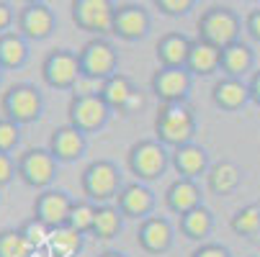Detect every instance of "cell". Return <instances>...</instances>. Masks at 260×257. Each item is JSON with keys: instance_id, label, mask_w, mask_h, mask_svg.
<instances>
[{"instance_id": "19", "label": "cell", "mask_w": 260, "mask_h": 257, "mask_svg": "<svg viewBox=\"0 0 260 257\" xmlns=\"http://www.w3.org/2000/svg\"><path fill=\"white\" fill-rule=\"evenodd\" d=\"M162 201H165V208H168L170 213L185 216L188 211L204 206V193H201V186H199L196 180L178 177V180H173L170 186H168Z\"/></svg>"}, {"instance_id": "10", "label": "cell", "mask_w": 260, "mask_h": 257, "mask_svg": "<svg viewBox=\"0 0 260 257\" xmlns=\"http://www.w3.org/2000/svg\"><path fill=\"white\" fill-rule=\"evenodd\" d=\"M111 114L114 111L101 100V95H72L67 103V124L85 136L101 131L108 124Z\"/></svg>"}, {"instance_id": "8", "label": "cell", "mask_w": 260, "mask_h": 257, "mask_svg": "<svg viewBox=\"0 0 260 257\" xmlns=\"http://www.w3.org/2000/svg\"><path fill=\"white\" fill-rule=\"evenodd\" d=\"M83 78L80 57L72 49H54L42 62V80L52 90H72Z\"/></svg>"}, {"instance_id": "6", "label": "cell", "mask_w": 260, "mask_h": 257, "mask_svg": "<svg viewBox=\"0 0 260 257\" xmlns=\"http://www.w3.org/2000/svg\"><path fill=\"white\" fill-rule=\"evenodd\" d=\"M78 57H80V67H83V78H90L95 83H106L119 69L116 47L108 39H101V36H93L90 42H85L80 47Z\"/></svg>"}, {"instance_id": "24", "label": "cell", "mask_w": 260, "mask_h": 257, "mask_svg": "<svg viewBox=\"0 0 260 257\" xmlns=\"http://www.w3.org/2000/svg\"><path fill=\"white\" fill-rule=\"evenodd\" d=\"M252 67H255V52L250 44L237 42L227 49H221V72H224V78L242 80L247 72H252Z\"/></svg>"}, {"instance_id": "29", "label": "cell", "mask_w": 260, "mask_h": 257, "mask_svg": "<svg viewBox=\"0 0 260 257\" xmlns=\"http://www.w3.org/2000/svg\"><path fill=\"white\" fill-rule=\"evenodd\" d=\"M49 247L57 257H72V254H78L83 249V234H78L70 227L54 229L52 237H49Z\"/></svg>"}, {"instance_id": "4", "label": "cell", "mask_w": 260, "mask_h": 257, "mask_svg": "<svg viewBox=\"0 0 260 257\" xmlns=\"http://www.w3.org/2000/svg\"><path fill=\"white\" fill-rule=\"evenodd\" d=\"M0 111L8 121L18 126L36 124L44 114V95L31 83H13L6 88L3 98H0Z\"/></svg>"}, {"instance_id": "34", "label": "cell", "mask_w": 260, "mask_h": 257, "mask_svg": "<svg viewBox=\"0 0 260 257\" xmlns=\"http://www.w3.org/2000/svg\"><path fill=\"white\" fill-rule=\"evenodd\" d=\"M21 144V126L0 116V155H11Z\"/></svg>"}, {"instance_id": "37", "label": "cell", "mask_w": 260, "mask_h": 257, "mask_svg": "<svg viewBox=\"0 0 260 257\" xmlns=\"http://www.w3.org/2000/svg\"><path fill=\"white\" fill-rule=\"evenodd\" d=\"M18 175V162L13 155H0V188H6L8 182Z\"/></svg>"}, {"instance_id": "13", "label": "cell", "mask_w": 260, "mask_h": 257, "mask_svg": "<svg viewBox=\"0 0 260 257\" xmlns=\"http://www.w3.org/2000/svg\"><path fill=\"white\" fill-rule=\"evenodd\" d=\"M72 206H75V201H72V196L67 191L47 188V191H42L39 196L34 198V216L54 232V229L67 227Z\"/></svg>"}, {"instance_id": "36", "label": "cell", "mask_w": 260, "mask_h": 257, "mask_svg": "<svg viewBox=\"0 0 260 257\" xmlns=\"http://www.w3.org/2000/svg\"><path fill=\"white\" fill-rule=\"evenodd\" d=\"M191 257H232V252L230 247L219 244V242H204L191 252Z\"/></svg>"}, {"instance_id": "3", "label": "cell", "mask_w": 260, "mask_h": 257, "mask_svg": "<svg viewBox=\"0 0 260 257\" xmlns=\"http://www.w3.org/2000/svg\"><path fill=\"white\" fill-rule=\"evenodd\" d=\"M196 28H199L196 39H201L216 49H227V47L240 42L242 18L227 6H211L199 16Z\"/></svg>"}, {"instance_id": "15", "label": "cell", "mask_w": 260, "mask_h": 257, "mask_svg": "<svg viewBox=\"0 0 260 257\" xmlns=\"http://www.w3.org/2000/svg\"><path fill=\"white\" fill-rule=\"evenodd\" d=\"M155 206H157V198H155L152 188L147 182H139V180L126 182L116 198V208L124 213V218H134V222L150 218Z\"/></svg>"}, {"instance_id": "38", "label": "cell", "mask_w": 260, "mask_h": 257, "mask_svg": "<svg viewBox=\"0 0 260 257\" xmlns=\"http://www.w3.org/2000/svg\"><path fill=\"white\" fill-rule=\"evenodd\" d=\"M16 16H18V13L13 11V6H11V3H6V0H0V36L8 33V31H13Z\"/></svg>"}, {"instance_id": "25", "label": "cell", "mask_w": 260, "mask_h": 257, "mask_svg": "<svg viewBox=\"0 0 260 257\" xmlns=\"http://www.w3.org/2000/svg\"><path fill=\"white\" fill-rule=\"evenodd\" d=\"M28 42L18 31H8L0 36V67L3 69H21L28 62Z\"/></svg>"}, {"instance_id": "2", "label": "cell", "mask_w": 260, "mask_h": 257, "mask_svg": "<svg viewBox=\"0 0 260 257\" xmlns=\"http://www.w3.org/2000/svg\"><path fill=\"white\" fill-rule=\"evenodd\" d=\"M80 188H83L85 201L95 206H106L108 201H116L124 188L119 165L111 160H93L80 175Z\"/></svg>"}, {"instance_id": "35", "label": "cell", "mask_w": 260, "mask_h": 257, "mask_svg": "<svg viewBox=\"0 0 260 257\" xmlns=\"http://www.w3.org/2000/svg\"><path fill=\"white\" fill-rule=\"evenodd\" d=\"M155 8L162 16L180 18V16H188L196 8V0H155Z\"/></svg>"}, {"instance_id": "41", "label": "cell", "mask_w": 260, "mask_h": 257, "mask_svg": "<svg viewBox=\"0 0 260 257\" xmlns=\"http://www.w3.org/2000/svg\"><path fill=\"white\" fill-rule=\"evenodd\" d=\"M72 95H101V83L90 78H80V83L72 88Z\"/></svg>"}, {"instance_id": "30", "label": "cell", "mask_w": 260, "mask_h": 257, "mask_svg": "<svg viewBox=\"0 0 260 257\" xmlns=\"http://www.w3.org/2000/svg\"><path fill=\"white\" fill-rule=\"evenodd\" d=\"M95 211L98 206L90 203V201H75V206H72L70 211V218H67V227L75 229L78 234H93V224H95Z\"/></svg>"}, {"instance_id": "31", "label": "cell", "mask_w": 260, "mask_h": 257, "mask_svg": "<svg viewBox=\"0 0 260 257\" xmlns=\"http://www.w3.org/2000/svg\"><path fill=\"white\" fill-rule=\"evenodd\" d=\"M230 229L237 237H255L260 232V208L257 206H242L230 218Z\"/></svg>"}, {"instance_id": "44", "label": "cell", "mask_w": 260, "mask_h": 257, "mask_svg": "<svg viewBox=\"0 0 260 257\" xmlns=\"http://www.w3.org/2000/svg\"><path fill=\"white\" fill-rule=\"evenodd\" d=\"M3 72H6V69H3V67H0V80H3Z\"/></svg>"}, {"instance_id": "7", "label": "cell", "mask_w": 260, "mask_h": 257, "mask_svg": "<svg viewBox=\"0 0 260 257\" xmlns=\"http://www.w3.org/2000/svg\"><path fill=\"white\" fill-rule=\"evenodd\" d=\"M16 162H18V177L23 186L39 191V193L52 188L59 162L54 160V155L49 150H44V146H31V150H26L16 157Z\"/></svg>"}, {"instance_id": "14", "label": "cell", "mask_w": 260, "mask_h": 257, "mask_svg": "<svg viewBox=\"0 0 260 257\" xmlns=\"http://www.w3.org/2000/svg\"><path fill=\"white\" fill-rule=\"evenodd\" d=\"M152 28L150 11L139 3H119L114 13V36H119L121 42H139L144 39Z\"/></svg>"}, {"instance_id": "33", "label": "cell", "mask_w": 260, "mask_h": 257, "mask_svg": "<svg viewBox=\"0 0 260 257\" xmlns=\"http://www.w3.org/2000/svg\"><path fill=\"white\" fill-rule=\"evenodd\" d=\"M18 232H21V237L31 244V249H39V247L49 244V237H52V229H49L47 224H42L36 216L26 218V222L18 227Z\"/></svg>"}, {"instance_id": "20", "label": "cell", "mask_w": 260, "mask_h": 257, "mask_svg": "<svg viewBox=\"0 0 260 257\" xmlns=\"http://www.w3.org/2000/svg\"><path fill=\"white\" fill-rule=\"evenodd\" d=\"M211 103L219 108V111H227V114H235L240 108H245L250 103V88L247 83L242 80H235V78H221L214 83L211 88Z\"/></svg>"}, {"instance_id": "5", "label": "cell", "mask_w": 260, "mask_h": 257, "mask_svg": "<svg viewBox=\"0 0 260 257\" xmlns=\"http://www.w3.org/2000/svg\"><path fill=\"white\" fill-rule=\"evenodd\" d=\"M170 165V150L157 139H139L126 152V167L139 182H152L165 175Z\"/></svg>"}, {"instance_id": "21", "label": "cell", "mask_w": 260, "mask_h": 257, "mask_svg": "<svg viewBox=\"0 0 260 257\" xmlns=\"http://www.w3.org/2000/svg\"><path fill=\"white\" fill-rule=\"evenodd\" d=\"M193 39H188L180 31H170L165 36H160L155 44V57L160 62V67H185L191 54Z\"/></svg>"}, {"instance_id": "16", "label": "cell", "mask_w": 260, "mask_h": 257, "mask_svg": "<svg viewBox=\"0 0 260 257\" xmlns=\"http://www.w3.org/2000/svg\"><path fill=\"white\" fill-rule=\"evenodd\" d=\"M175 242V232H173V224L168 222L165 216H150L139 222V229H137V244L147 252V254H165Z\"/></svg>"}, {"instance_id": "28", "label": "cell", "mask_w": 260, "mask_h": 257, "mask_svg": "<svg viewBox=\"0 0 260 257\" xmlns=\"http://www.w3.org/2000/svg\"><path fill=\"white\" fill-rule=\"evenodd\" d=\"M134 85L126 75H121V72H116L114 78H108L106 83H101V100L111 108V111H119L126 105V100L134 95Z\"/></svg>"}, {"instance_id": "9", "label": "cell", "mask_w": 260, "mask_h": 257, "mask_svg": "<svg viewBox=\"0 0 260 257\" xmlns=\"http://www.w3.org/2000/svg\"><path fill=\"white\" fill-rule=\"evenodd\" d=\"M114 13L116 3L111 0H72L70 3V16L80 31L95 33L106 39V33L114 31Z\"/></svg>"}, {"instance_id": "40", "label": "cell", "mask_w": 260, "mask_h": 257, "mask_svg": "<svg viewBox=\"0 0 260 257\" xmlns=\"http://www.w3.org/2000/svg\"><path fill=\"white\" fill-rule=\"evenodd\" d=\"M147 105V100H144V93L142 90H134V95L126 100V105L121 108V116H132V114H139L142 108Z\"/></svg>"}, {"instance_id": "39", "label": "cell", "mask_w": 260, "mask_h": 257, "mask_svg": "<svg viewBox=\"0 0 260 257\" xmlns=\"http://www.w3.org/2000/svg\"><path fill=\"white\" fill-rule=\"evenodd\" d=\"M245 31H247V36L252 42L260 44V8H255L245 16Z\"/></svg>"}, {"instance_id": "27", "label": "cell", "mask_w": 260, "mask_h": 257, "mask_svg": "<svg viewBox=\"0 0 260 257\" xmlns=\"http://www.w3.org/2000/svg\"><path fill=\"white\" fill-rule=\"evenodd\" d=\"M124 229V213L116 208V203H106L98 206L95 211V224H93V237L101 242L116 239Z\"/></svg>"}, {"instance_id": "22", "label": "cell", "mask_w": 260, "mask_h": 257, "mask_svg": "<svg viewBox=\"0 0 260 257\" xmlns=\"http://www.w3.org/2000/svg\"><path fill=\"white\" fill-rule=\"evenodd\" d=\"M242 182V172L235 162L230 160H221V162H214L206 172V188L209 193L224 198V196H232Z\"/></svg>"}, {"instance_id": "32", "label": "cell", "mask_w": 260, "mask_h": 257, "mask_svg": "<svg viewBox=\"0 0 260 257\" xmlns=\"http://www.w3.org/2000/svg\"><path fill=\"white\" fill-rule=\"evenodd\" d=\"M31 244L18 229H0V257H31Z\"/></svg>"}, {"instance_id": "18", "label": "cell", "mask_w": 260, "mask_h": 257, "mask_svg": "<svg viewBox=\"0 0 260 257\" xmlns=\"http://www.w3.org/2000/svg\"><path fill=\"white\" fill-rule=\"evenodd\" d=\"M170 165L178 172V177H185V180H199L211 167L209 152L204 150L201 144H196V141L183 144V146H178V150H173L170 152Z\"/></svg>"}, {"instance_id": "26", "label": "cell", "mask_w": 260, "mask_h": 257, "mask_svg": "<svg viewBox=\"0 0 260 257\" xmlns=\"http://www.w3.org/2000/svg\"><path fill=\"white\" fill-rule=\"evenodd\" d=\"M214 232V213L206 206H199L193 211H188L185 216H180V234L185 239H193V242H209L206 237Z\"/></svg>"}, {"instance_id": "1", "label": "cell", "mask_w": 260, "mask_h": 257, "mask_svg": "<svg viewBox=\"0 0 260 257\" xmlns=\"http://www.w3.org/2000/svg\"><path fill=\"white\" fill-rule=\"evenodd\" d=\"M152 129H155V139L173 152L178 146L193 141L199 121L185 103H160Z\"/></svg>"}, {"instance_id": "11", "label": "cell", "mask_w": 260, "mask_h": 257, "mask_svg": "<svg viewBox=\"0 0 260 257\" xmlns=\"http://www.w3.org/2000/svg\"><path fill=\"white\" fill-rule=\"evenodd\" d=\"M54 28H57V13L42 0L26 3L16 16V31L26 42H44L54 33Z\"/></svg>"}, {"instance_id": "23", "label": "cell", "mask_w": 260, "mask_h": 257, "mask_svg": "<svg viewBox=\"0 0 260 257\" xmlns=\"http://www.w3.org/2000/svg\"><path fill=\"white\" fill-rule=\"evenodd\" d=\"M185 69H188L193 78H211L214 72H221V49H216V47H211L201 39H193Z\"/></svg>"}, {"instance_id": "17", "label": "cell", "mask_w": 260, "mask_h": 257, "mask_svg": "<svg viewBox=\"0 0 260 257\" xmlns=\"http://www.w3.org/2000/svg\"><path fill=\"white\" fill-rule=\"evenodd\" d=\"M47 150L54 155L57 162H78L85 150H88V136L83 131H78L75 126H57L52 134H49V146Z\"/></svg>"}, {"instance_id": "42", "label": "cell", "mask_w": 260, "mask_h": 257, "mask_svg": "<svg viewBox=\"0 0 260 257\" xmlns=\"http://www.w3.org/2000/svg\"><path fill=\"white\" fill-rule=\"evenodd\" d=\"M247 88H250V100H252L255 105H260V69H255L252 75H250Z\"/></svg>"}, {"instance_id": "12", "label": "cell", "mask_w": 260, "mask_h": 257, "mask_svg": "<svg viewBox=\"0 0 260 257\" xmlns=\"http://www.w3.org/2000/svg\"><path fill=\"white\" fill-rule=\"evenodd\" d=\"M193 85V75L185 67H157L150 88L160 103H185Z\"/></svg>"}, {"instance_id": "43", "label": "cell", "mask_w": 260, "mask_h": 257, "mask_svg": "<svg viewBox=\"0 0 260 257\" xmlns=\"http://www.w3.org/2000/svg\"><path fill=\"white\" fill-rule=\"evenodd\" d=\"M98 257H129V254H124V252H116V249H106V252H101Z\"/></svg>"}]
</instances>
